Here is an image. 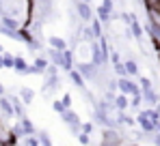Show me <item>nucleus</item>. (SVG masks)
Returning a JSON list of instances; mask_svg holds the SVG:
<instances>
[{
    "label": "nucleus",
    "instance_id": "1",
    "mask_svg": "<svg viewBox=\"0 0 160 146\" xmlns=\"http://www.w3.org/2000/svg\"><path fill=\"white\" fill-rule=\"evenodd\" d=\"M136 125L141 127L143 133H156V121H152V116H149L147 110L138 112V116H136Z\"/></svg>",
    "mask_w": 160,
    "mask_h": 146
},
{
    "label": "nucleus",
    "instance_id": "2",
    "mask_svg": "<svg viewBox=\"0 0 160 146\" xmlns=\"http://www.w3.org/2000/svg\"><path fill=\"white\" fill-rule=\"evenodd\" d=\"M89 52H91V62H95L98 67L108 65L106 56H104V52H102V48H100V43H95V39H93V41H89Z\"/></svg>",
    "mask_w": 160,
    "mask_h": 146
},
{
    "label": "nucleus",
    "instance_id": "3",
    "mask_svg": "<svg viewBox=\"0 0 160 146\" xmlns=\"http://www.w3.org/2000/svg\"><path fill=\"white\" fill-rule=\"evenodd\" d=\"M117 84H119V93H126V95H138V93H143V90H141V86H138V84H134L128 75L119 77V80H117Z\"/></svg>",
    "mask_w": 160,
    "mask_h": 146
},
{
    "label": "nucleus",
    "instance_id": "4",
    "mask_svg": "<svg viewBox=\"0 0 160 146\" xmlns=\"http://www.w3.org/2000/svg\"><path fill=\"white\" fill-rule=\"evenodd\" d=\"M76 2V13L82 22H91L93 20V9H91V2H84V0H74Z\"/></svg>",
    "mask_w": 160,
    "mask_h": 146
},
{
    "label": "nucleus",
    "instance_id": "5",
    "mask_svg": "<svg viewBox=\"0 0 160 146\" xmlns=\"http://www.w3.org/2000/svg\"><path fill=\"white\" fill-rule=\"evenodd\" d=\"M69 80L74 82V86H76V88H80V90H87V80H84V75L80 73L78 67H74V69L69 71Z\"/></svg>",
    "mask_w": 160,
    "mask_h": 146
},
{
    "label": "nucleus",
    "instance_id": "6",
    "mask_svg": "<svg viewBox=\"0 0 160 146\" xmlns=\"http://www.w3.org/2000/svg\"><path fill=\"white\" fill-rule=\"evenodd\" d=\"M48 65H50V58H35V62L30 65L28 73H46Z\"/></svg>",
    "mask_w": 160,
    "mask_h": 146
},
{
    "label": "nucleus",
    "instance_id": "7",
    "mask_svg": "<svg viewBox=\"0 0 160 146\" xmlns=\"http://www.w3.org/2000/svg\"><path fill=\"white\" fill-rule=\"evenodd\" d=\"M143 101H145L149 107H154V105L160 103V95L154 90V88H147V90H143Z\"/></svg>",
    "mask_w": 160,
    "mask_h": 146
},
{
    "label": "nucleus",
    "instance_id": "8",
    "mask_svg": "<svg viewBox=\"0 0 160 146\" xmlns=\"http://www.w3.org/2000/svg\"><path fill=\"white\" fill-rule=\"evenodd\" d=\"M128 26H130V30H132V37L136 39V41H138V43H141V39H143V34H145V28L141 26V22L134 17V20H132V22H130Z\"/></svg>",
    "mask_w": 160,
    "mask_h": 146
},
{
    "label": "nucleus",
    "instance_id": "9",
    "mask_svg": "<svg viewBox=\"0 0 160 146\" xmlns=\"http://www.w3.org/2000/svg\"><path fill=\"white\" fill-rule=\"evenodd\" d=\"M147 11V22H152L154 26H160V11L158 7H145Z\"/></svg>",
    "mask_w": 160,
    "mask_h": 146
},
{
    "label": "nucleus",
    "instance_id": "10",
    "mask_svg": "<svg viewBox=\"0 0 160 146\" xmlns=\"http://www.w3.org/2000/svg\"><path fill=\"white\" fill-rule=\"evenodd\" d=\"M115 107H117V110H123V112L130 107V99H128L126 93H119V95L115 97Z\"/></svg>",
    "mask_w": 160,
    "mask_h": 146
},
{
    "label": "nucleus",
    "instance_id": "11",
    "mask_svg": "<svg viewBox=\"0 0 160 146\" xmlns=\"http://www.w3.org/2000/svg\"><path fill=\"white\" fill-rule=\"evenodd\" d=\"M48 43H50V48H54V49H67L69 48V43H67L63 37H50Z\"/></svg>",
    "mask_w": 160,
    "mask_h": 146
},
{
    "label": "nucleus",
    "instance_id": "12",
    "mask_svg": "<svg viewBox=\"0 0 160 146\" xmlns=\"http://www.w3.org/2000/svg\"><path fill=\"white\" fill-rule=\"evenodd\" d=\"M91 30H93L95 39H100V37L104 34V24H102V20H100V17H93V20H91Z\"/></svg>",
    "mask_w": 160,
    "mask_h": 146
},
{
    "label": "nucleus",
    "instance_id": "13",
    "mask_svg": "<svg viewBox=\"0 0 160 146\" xmlns=\"http://www.w3.org/2000/svg\"><path fill=\"white\" fill-rule=\"evenodd\" d=\"M95 11H98V17L102 20V24H108V22H110V17H112V13L108 11V9L104 7V4H100V7H98Z\"/></svg>",
    "mask_w": 160,
    "mask_h": 146
},
{
    "label": "nucleus",
    "instance_id": "14",
    "mask_svg": "<svg viewBox=\"0 0 160 146\" xmlns=\"http://www.w3.org/2000/svg\"><path fill=\"white\" fill-rule=\"evenodd\" d=\"M13 69H15V71H22V73H28L30 65H28V62L24 60V58H22V56H18V58H15V65H13Z\"/></svg>",
    "mask_w": 160,
    "mask_h": 146
},
{
    "label": "nucleus",
    "instance_id": "15",
    "mask_svg": "<svg viewBox=\"0 0 160 146\" xmlns=\"http://www.w3.org/2000/svg\"><path fill=\"white\" fill-rule=\"evenodd\" d=\"M20 97L24 103H32V99H35V90L32 88H20Z\"/></svg>",
    "mask_w": 160,
    "mask_h": 146
},
{
    "label": "nucleus",
    "instance_id": "16",
    "mask_svg": "<svg viewBox=\"0 0 160 146\" xmlns=\"http://www.w3.org/2000/svg\"><path fill=\"white\" fill-rule=\"evenodd\" d=\"M20 125H22V129H24V133H26V135H32V133H35V127H32V122L28 121L26 116H22V118H20Z\"/></svg>",
    "mask_w": 160,
    "mask_h": 146
},
{
    "label": "nucleus",
    "instance_id": "17",
    "mask_svg": "<svg viewBox=\"0 0 160 146\" xmlns=\"http://www.w3.org/2000/svg\"><path fill=\"white\" fill-rule=\"evenodd\" d=\"M126 69H128V75H138V65H136V60H126Z\"/></svg>",
    "mask_w": 160,
    "mask_h": 146
},
{
    "label": "nucleus",
    "instance_id": "18",
    "mask_svg": "<svg viewBox=\"0 0 160 146\" xmlns=\"http://www.w3.org/2000/svg\"><path fill=\"white\" fill-rule=\"evenodd\" d=\"M112 69H115V73H117L119 77L128 75V69H126V62H115V65H112Z\"/></svg>",
    "mask_w": 160,
    "mask_h": 146
},
{
    "label": "nucleus",
    "instance_id": "19",
    "mask_svg": "<svg viewBox=\"0 0 160 146\" xmlns=\"http://www.w3.org/2000/svg\"><path fill=\"white\" fill-rule=\"evenodd\" d=\"M141 101H143V93H138V95H132V99H130V105H132L134 110H138V107H141Z\"/></svg>",
    "mask_w": 160,
    "mask_h": 146
},
{
    "label": "nucleus",
    "instance_id": "20",
    "mask_svg": "<svg viewBox=\"0 0 160 146\" xmlns=\"http://www.w3.org/2000/svg\"><path fill=\"white\" fill-rule=\"evenodd\" d=\"M52 110L56 112V114H63L67 107H65V103H63V101H52Z\"/></svg>",
    "mask_w": 160,
    "mask_h": 146
},
{
    "label": "nucleus",
    "instance_id": "21",
    "mask_svg": "<svg viewBox=\"0 0 160 146\" xmlns=\"http://www.w3.org/2000/svg\"><path fill=\"white\" fill-rule=\"evenodd\" d=\"M78 142H80V144H89V142H91V133L80 131V133H78Z\"/></svg>",
    "mask_w": 160,
    "mask_h": 146
},
{
    "label": "nucleus",
    "instance_id": "22",
    "mask_svg": "<svg viewBox=\"0 0 160 146\" xmlns=\"http://www.w3.org/2000/svg\"><path fill=\"white\" fill-rule=\"evenodd\" d=\"M2 62H4V67H7V69H11V67L15 65V58H13V56H9V54H4V56H2Z\"/></svg>",
    "mask_w": 160,
    "mask_h": 146
},
{
    "label": "nucleus",
    "instance_id": "23",
    "mask_svg": "<svg viewBox=\"0 0 160 146\" xmlns=\"http://www.w3.org/2000/svg\"><path fill=\"white\" fill-rule=\"evenodd\" d=\"M39 142H41V144H46V146L52 144V140H50V135H48L46 131H39Z\"/></svg>",
    "mask_w": 160,
    "mask_h": 146
},
{
    "label": "nucleus",
    "instance_id": "24",
    "mask_svg": "<svg viewBox=\"0 0 160 146\" xmlns=\"http://www.w3.org/2000/svg\"><path fill=\"white\" fill-rule=\"evenodd\" d=\"M61 101H63V103H65V107H72V101H74V97H72V95H69V93H65V95H63V99H61Z\"/></svg>",
    "mask_w": 160,
    "mask_h": 146
},
{
    "label": "nucleus",
    "instance_id": "25",
    "mask_svg": "<svg viewBox=\"0 0 160 146\" xmlns=\"http://www.w3.org/2000/svg\"><path fill=\"white\" fill-rule=\"evenodd\" d=\"M147 88H154L152 82H149L147 77H141V90H147Z\"/></svg>",
    "mask_w": 160,
    "mask_h": 146
},
{
    "label": "nucleus",
    "instance_id": "26",
    "mask_svg": "<svg viewBox=\"0 0 160 146\" xmlns=\"http://www.w3.org/2000/svg\"><path fill=\"white\" fill-rule=\"evenodd\" d=\"M110 62L115 65V62H121V56H119V52H110Z\"/></svg>",
    "mask_w": 160,
    "mask_h": 146
},
{
    "label": "nucleus",
    "instance_id": "27",
    "mask_svg": "<svg viewBox=\"0 0 160 146\" xmlns=\"http://www.w3.org/2000/svg\"><path fill=\"white\" fill-rule=\"evenodd\" d=\"M26 144L28 146H39L41 142H39V138H32V135H30V138H26Z\"/></svg>",
    "mask_w": 160,
    "mask_h": 146
},
{
    "label": "nucleus",
    "instance_id": "28",
    "mask_svg": "<svg viewBox=\"0 0 160 146\" xmlns=\"http://www.w3.org/2000/svg\"><path fill=\"white\" fill-rule=\"evenodd\" d=\"M102 4L106 7V9H108V11H110V13L115 11V2H112V0H102Z\"/></svg>",
    "mask_w": 160,
    "mask_h": 146
},
{
    "label": "nucleus",
    "instance_id": "29",
    "mask_svg": "<svg viewBox=\"0 0 160 146\" xmlns=\"http://www.w3.org/2000/svg\"><path fill=\"white\" fill-rule=\"evenodd\" d=\"M82 131H87V133H93V122H82Z\"/></svg>",
    "mask_w": 160,
    "mask_h": 146
},
{
    "label": "nucleus",
    "instance_id": "30",
    "mask_svg": "<svg viewBox=\"0 0 160 146\" xmlns=\"http://www.w3.org/2000/svg\"><path fill=\"white\" fill-rule=\"evenodd\" d=\"M141 2H143L145 7H158V2H160V0H141Z\"/></svg>",
    "mask_w": 160,
    "mask_h": 146
},
{
    "label": "nucleus",
    "instance_id": "31",
    "mask_svg": "<svg viewBox=\"0 0 160 146\" xmlns=\"http://www.w3.org/2000/svg\"><path fill=\"white\" fill-rule=\"evenodd\" d=\"M156 56H158V60H160V48H158V49H156Z\"/></svg>",
    "mask_w": 160,
    "mask_h": 146
},
{
    "label": "nucleus",
    "instance_id": "32",
    "mask_svg": "<svg viewBox=\"0 0 160 146\" xmlns=\"http://www.w3.org/2000/svg\"><path fill=\"white\" fill-rule=\"evenodd\" d=\"M0 95H2V86H0Z\"/></svg>",
    "mask_w": 160,
    "mask_h": 146
},
{
    "label": "nucleus",
    "instance_id": "33",
    "mask_svg": "<svg viewBox=\"0 0 160 146\" xmlns=\"http://www.w3.org/2000/svg\"><path fill=\"white\" fill-rule=\"evenodd\" d=\"M158 11H160V2H158Z\"/></svg>",
    "mask_w": 160,
    "mask_h": 146
},
{
    "label": "nucleus",
    "instance_id": "34",
    "mask_svg": "<svg viewBox=\"0 0 160 146\" xmlns=\"http://www.w3.org/2000/svg\"><path fill=\"white\" fill-rule=\"evenodd\" d=\"M84 2H91V0H84Z\"/></svg>",
    "mask_w": 160,
    "mask_h": 146
}]
</instances>
